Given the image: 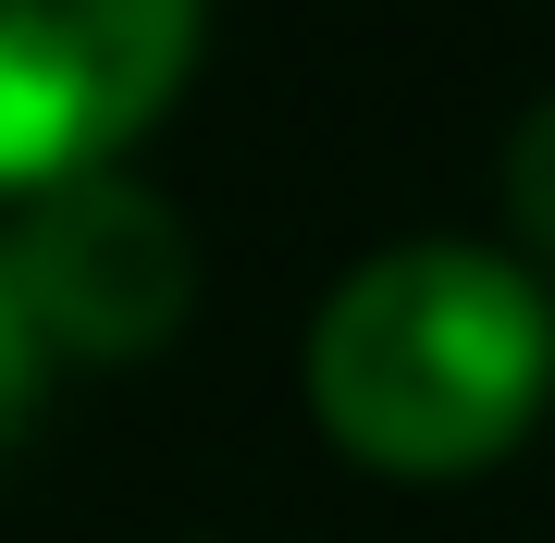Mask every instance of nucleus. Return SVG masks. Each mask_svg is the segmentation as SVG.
<instances>
[{
	"label": "nucleus",
	"instance_id": "f257e3e1",
	"mask_svg": "<svg viewBox=\"0 0 555 543\" xmlns=\"http://www.w3.org/2000/svg\"><path fill=\"white\" fill-rule=\"evenodd\" d=\"M555 383V309L543 272L494 247H383L321 297L309 334V408L358 469L456 482L531 432Z\"/></svg>",
	"mask_w": 555,
	"mask_h": 543
},
{
	"label": "nucleus",
	"instance_id": "f03ea898",
	"mask_svg": "<svg viewBox=\"0 0 555 543\" xmlns=\"http://www.w3.org/2000/svg\"><path fill=\"white\" fill-rule=\"evenodd\" d=\"M210 0H0V198L100 173L173 112Z\"/></svg>",
	"mask_w": 555,
	"mask_h": 543
},
{
	"label": "nucleus",
	"instance_id": "7ed1b4c3",
	"mask_svg": "<svg viewBox=\"0 0 555 543\" xmlns=\"http://www.w3.org/2000/svg\"><path fill=\"white\" fill-rule=\"evenodd\" d=\"M13 272H25V297H38L50 346H75V359H137V346H160L185 322V284H198L185 222L160 210L149 185H124L112 161L25 198Z\"/></svg>",
	"mask_w": 555,
	"mask_h": 543
},
{
	"label": "nucleus",
	"instance_id": "20e7f679",
	"mask_svg": "<svg viewBox=\"0 0 555 543\" xmlns=\"http://www.w3.org/2000/svg\"><path fill=\"white\" fill-rule=\"evenodd\" d=\"M38 359H50V322H38V297L13 272V235H0V444H13L25 396H38Z\"/></svg>",
	"mask_w": 555,
	"mask_h": 543
},
{
	"label": "nucleus",
	"instance_id": "39448f33",
	"mask_svg": "<svg viewBox=\"0 0 555 543\" xmlns=\"http://www.w3.org/2000/svg\"><path fill=\"white\" fill-rule=\"evenodd\" d=\"M506 210H518V235H531V260L555 272V100L518 124V148H506Z\"/></svg>",
	"mask_w": 555,
	"mask_h": 543
}]
</instances>
